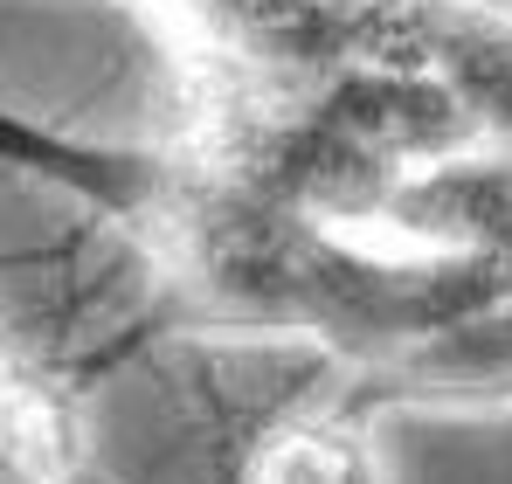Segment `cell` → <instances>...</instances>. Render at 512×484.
Masks as SVG:
<instances>
[{
    "label": "cell",
    "mask_w": 512,
    "mask_h": 484,
    "mask_svg": "<svg viewBox=\"0 0 512 484\" xmlns=\"http://www.w3.org/2000/svg\"><path fill=\"white\" fill-rule=\"evenodd\" d=\"M250 484H367V450L340 429H298L256 450Z\"/></svg>",
    "instance_id": "7a4b0ae2"
},
{
    "label": "cell",
    "mask_w": 512,
    "mask_h": 484,
    "mask_svg": "<svg viewBox=\"0 0 512 484\" xmlns=\"http://www.w3.org/2000/svg\"><path fill=\"white\" fill-rule=\"evenodd\" d=\"M0 160L28 166V173H42V180H56V187H77L84 201L118 208V215H132V208L153 201V166H146V160H132V153H104V146L49 139V132H35V125H14L7 111H0Z\"/></svg>",
    "instance_id": "6da1fadb"
}]
</instances>
